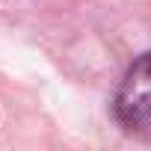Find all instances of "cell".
I'll return each instance as SVG.
<instances>
[{"mask_svg": "<svg viewBox=\"0 0 151 151\" xmlns=\"http://www.w3.org/2000/svg\"><path fill=\"white\" fill-rule=\"evenodd\" d=\"M113 116L130 136L151 139V53L130 62L113 95Z\"/></svg>", "mask_w": 151, "mask_h": 151, "instance_id": "1", "label": "cell"}]
</instances>
